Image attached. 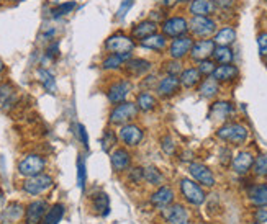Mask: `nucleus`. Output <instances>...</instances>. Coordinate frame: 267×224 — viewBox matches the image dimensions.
<instances>
[{"instance_id":"f257e3e1","label":"nucleus","mask_w":267,"mask_h":224,"mask_svg":"<svg viewBox=\"0 0 267 224\" xmlns=\"http://www.w3.org/2000/svg\"><path fill=\"white\" fill-rule=\"evenodd\" d=\"M249 136V131L244 124L241 123H224L223 126L216 131V138L230 143L233 146H243Z\"/></svg>"},{"instance_id":"f03ea898","label":"nucleus","mask_w":267,"mask_h":224,"mask_svg":"<svg viewBox=\"0 0 267 224\" xmlns=\"http://www.w3.org/2000/svg\"><path fill=\"white\" fill-rule=\"evenodd\" d=\"M216 30H218V25L212 16H192L189 21V31L198 39L215 36Z\"/></svg>"},{"instance_id":"7ed1b4c3","label":"nucleus","mask_w":267,"mask_h":224,"mask_svg":"<svg viewBox=\"0 0 267 224\" xmlns=\"http://www.w3.org/2000/svg\"><path fill=\"white\" fill-rule=\"evenodd\" d=\"M180 193L189 205L200 206L205 203V192L198 184H195L194 178H182L180 180Z\"/></svg>"},{"instance_id":"20e7f679","label":"nucleus","mask_w":267,"mask_h":224,"mask_svg":"<svg viewBox=\"0 0 267 224\" xmlns=\"http://www.w3.org/2000/svg\"><path fill=\"white\" fill-rule=\"evenodd\" d=\"M138 105L133 103V102H121L115 106V108L110 111V116H108V120H110L112 124H127L130 121H133L138 116Z\"/></svg>"},{"instance_id":"39448f33","label":"nucleus","mask_w":267,"mask_h":224,"mask_svg":"<svg viewBox=\"0 0 267 224\" xmlns=\"http://www.w3.org/2000/svg\"><path fill=\"white\" fill-rule=\"evenodd\" d=\"M51 187H53V177L48 175V173H39V175H35V177H28L22 184L23 192L31 196H38L41 193H45Z\"/></svg>"},{"instance_id":"423d86ee","label":"nucleus","mask_w":267,"mask_h":224,"mask_svg":"<svg viewBox=\"0 0 267 224\" xmlns=\"http://www.w3.org/2000/svg\"><path fill=\"white\" fill-rule=\"evenodd\" d=\"M46 167V161L43 155L39 154H28L25 155L23 159L20 161L18 164V173L23 177H35V175H39V173H43Z\"/></svg>"},{"instance_id":"0eeeda50","label":"nucleus","mask_w":267,"mask_h":224,"mask_svg":"<svg viewBox=\"0 0 267 224\" xmlns=\"http://www.w3.org/2000/svg\"><path fill=\"white\" fill-rule=\"evenodd\" d=\"M135 39L123 33H115V35L108 36L105 41V49L108 53L113 54H127L135 49Z\"/></svg>"},{"instance_id":"6e6552de","label":"nucleus","mask_w":267,"mask_h":224,"mask_svg":"<svg viewBox=\"0 0 267 224\" xmlns=\"http://www.w3.org/2000/svg\"><path fill=\"white\" fill-rule=\"evenodd\" d=\"M161 33L168 38H179L186 36L189 33V21L183 18V16H169V18L162 20L161 23Z\"/></svg>"},{"instance_id":"1a4fd4ad","label":"nucleus","mask_w":267,"mask_h":224,"mask_svg":"<svg viewBox=\"0 0 267 224\" xmlns=\"http://www.w3.org/2000/svg\"><path fill=\"white\" fill-rule=\"evenodd\" d=\"M118 139L127 147H136L143 143L145 139V129L135 123H127L118 129Z\"/></svg>"},{"instance_id":"9d476101","label":"nucleus","mask_w":267,"mask_h":224,"mask_svg":"<svg viewBox=\"0 0 267 224\" xmlns=\"http://www.w3.org/2000/svg\"><path fill=\"white\" fill-rule=\"evenodd\" d=\"M189 173L190 177L197 180L200 185H203L207 188H213L216 180L213 172L210 170V167H207L205 164H200V162H190L189 164Z\"/></svg>"},{"instance_id":"9b49d317","label":"nucleus","mask_w":267,"mask_h":224,"mask_svg":"<svg viewBox=\"0 0 267 224\" xmlns=\"http://www.w3.org/2000/svg\"><path fill=\"white\" fill-rule=\"evenodd\" d=\"M131 88L133 84L127 79H121V80H116L113 84L108 87L107 90V98L108 102L113 103V105H118L121 102H127V97L131 94Z\"/></svg>"},{"instance_id":"f8f14e48","label":"nucleus","mask_w":267,"mask_h":224,"mask_svg":"<svg viewBox=\"0 0 267 224\" xmlns=\"http://www.w3.org/2000/svg\"><path fill=\"white\" fill-rule=\"evenodd\" d=\"M194 46V38L186 35V36H179L174 38L169 44V57L171 59H183L186 56L190 54V49Z\"/></svg>"},{"instance_id":"ddd939ff","label":"nucleus","mask_w":267,"mask_h":224,"mask_svg":"<svg viewBox=\"0 0 267 224\" xmlns=\"http://www.w3.org/2000/svg\"><path fill=\"white\" fill-rule=\"evenodd\" d=\"M215 41L210 39V38H205V39H197L194 41V46L190 49V57L194 61L200 62V61H205V59H210L213 56V51H215Z\"/></svg>"},{"instance_id":"4468645a","label":"nucleus","mask_w":267,"mask_h":224,"mask_svg":"<svg viewBox=\"0 0 267 224\" xmlns=\"http://www.w3.org/2000/svg\"><path fill=\"white\" fill-rule=\"evenodd\" d=\"M162 216L169 224H192L189 210L180 203H172L168 208H164Z\"/></svg>"},{"instance_id":"2eb2a0df","label":"nucleus","mask_w":267,"mask_h":224,"mask_svg":"<svg viewBox=\"0 0 267 224\" xmlns=\"http://www.w3.org/2000/svg\"><path fill=\"white\" fill-rule=\"evenodd\" d=\"M182 84H180V79L176 76H164L162 79L157 80V85H156V94L157 97L161 98H171L174 95L179 94Z\"/></svg>"},{"instance_id":"dca6fc26","label":"nucleus","mask_w":267,"mask_h":224,"mask_svg":"<svg viewBox=\"0 0 267 224\" xmlns=\"http://www.w3.org/2000/svg\"><path fill=\"white\" fill-rule=\"evenodd\" d=\"M48 210H49L48 201L45 200L31 201L27 206V210H25V224H41Z\"/></svg>"},{"instance_id":"f3484780","label":"nucleus","mask_w":267,"mask_h":224,"mask_svg":"<svg viewBox=\"0 0 267 224\" xmlns=\"http://www.w3.org/2000/svg\"><path fill=\"white\" fill-rule=\"evenodd\" d=\"M112 169L116 173H123L131 167V154L127 147H118L110 154Z\"/></svg>"},{"instance_id":"a211bd4d","label":"nucleus","mask_w":267,"mask_h":224,"mask_svg":"<svg viewBox=\"0 0 267 224\" xmlns=\"http://www.w3.org/2000/svg\"><path fill=\"white\" fill-rule=\"evenodd\" d=\"M174 198H176L174 190L169 185H161L154 193H151V198H149V200H151V205H154L156 208L164 210L174 203Z\"/></svg>"},{"instance_id":"6ab92c4d","label":"nucleus","mask_w":267,"mask_h":224,"mask_svg":"<svg viewBox=\"0 0 267 224\" xmlns=\"http://www.w3.org/2000/svg\"><path fill=\"white\" fill-rule=\"evenodd\" d=\"M254 165V155L249 151H241L238 152L231 161V169L238 175H246V173L253 169Z\"/></svg>"},{"instance_id":"aec40b11","label":"nucleus","mask_w":267,"mask_h":224,"mask_svg":"<svg viewBox=\"0 0 267 224\" xmlns=\"http://www.w3.org/2000/svg\"><path fill=\"white\" fill-rule=\"evenodd\" d=\"M151 62H149L148 59H139V57H131V59L125 64V68H123V71H125V74H127V76H130V77H135V79H139V77H143V76H146V74L151 71Z\"/></svg>"},{"instance_id":"412c9836","label":"nucleus","mask_w":267,"mask_h":224,"mask_svg":"<svg viewBox=\"0 0 267 224\" xmlns=\"http://www.w3.org/2000/svg\"><path fill=\"white\" fill-rule=\"evenodd\" d=\"M216 82L220 84H228V82H235L239 77V69L235 64H220L216 65V69L212 76Z\"/></svg>"},{"instance_id":"4be33fe9","label":"nucleus","mask_w":267,"mask_h":224,"mask_svg":"<svg viewBox=\"0 0 267 224\" xmlns=\"http://www.w3.org/2000/svg\"><path fill=\"white\" fill-rule=\"evenodd\" d=\"M249 203L256 208H267V185L265 184H254L248 188Z\"/></svg>"},{"instance_id":"5701e85b","label":"nucleus","mask_w":267,"mask_h":224,"mask_svg":"<svg viewBox=\"0 0 267 224\" xmlns=\"http://www.w3.org/2000/svg\"><path fill=\"white\" fill-rule=\"evenodd\" d=\"M157 30H159V27H157V21H154L151 18L143 20V21L136 23L135 27L131 28V38L141 41V39H145L148 36L154 35V33H157Z\"/></svg>"},{"instance_id":"b1692460","label":"nucleus","mask_w":267,"mask_h":224,"mask_svg":"<svg viewBox=\"0 0 267 224\" xmlns=\"http://www.w3.org/2000/svg\"><path fill=\"white\" fill-rule=\"evenodd\" d=\"M216 10L213 0H192L189 4V12L192 16H212Z\"/></svg>"},{"instance_id":"393cba45","label":"nucleus","mask_w":267,"mask_h":224,"mask_svg":"<svg viewBox=\"0 0 267 224\" xmlns=\"http://www.w3.org/2000/svg\"><path fill=\"white\" fill-rule=\"evenodd\" d=\"M235 111V106L230 102H224V100H218L212 105L210 108V118L215 121H227L230 116Z\"/></svg>"},{"instance_id":"a878e982","label":"nucleus","mask_w":267,"mask_h":224,"mask_svg":"<svg viewBox=\"0 0 267 224\" xmlns=\"http://www.w3.org/2000/svg\"><path fill=\"white\" fill-rule=\"evenodd\" d=\"M131 59V53L127 54H113V53H108V56L102 61V69L105 71H118L123 69L125 64Z\"/></svg>"},{"instance_id":"bb28decb","label":"nucleus","mask_w":267,"mask_h":224,"mask_svg":"<svg viewBox=\"0 0 267 224\" xmlns=\"http://www.w3.org/2000/svg\"><path fill=\"white\" fill-rule=\"evenodd\" d=\"M139 44L143 48H146V49H151V51L161 53V51H164V49H166V46H168V36L157 31V33H154V35L148 36L145 39H141Z\"/></svg>"},{"instance_id":"cd10ccee","label":"nucleus","mask_w":267,"mask_h":224,"mask_svg":"<svg viewBox=\"0 0 267 224\" xmlns=\"http://www.w3.org/2000/svg\"><path fill=\"white\" fill-rule=\"evenodd\" d=\"M22 216H25V210L18 201H12L5 206V210L0 213V219L4 222H16Z\"/></svg>"},{"instance_id":"c85d7f7f","label":"nucleus","mask_w":267,"mask_h":224,"mask_svg":"<svg viewBox=\"0 0 267 224\" xmlns=\"http://www.w3.org/2000/svg\"><path fill=\"white\" fill-rule=\"evenodd\" d=\"M236 30L233 27H223L220 30H216L213 41L216 46H231L236 41Z\"/></svg>"},{"instance_id":"c756f323","label":"nucleus","mask_w":267,"mask_h":224,"mask_svg":"<svg viewBox=\"0 0 267 224\" xmlns=\"http://www.w3.org/2000/svg\"><path fill=\"white\" fill-rule=\"evenodd\" d=\"M220 92V82H216L212 76L210 77H207L205 80H202L198 84V94L200 97H203V98H215L216 95H218Z\"/></svg>"},{"instance_id":"7c9ffc66","label":"nucleus","mask_w":267,"mask_h":224,"mask_svg":"<svg viewBox=\"0 0 267 224\" xmlns=\"http://www.w3.org/2000/svg\"><path fill=\"white\" fill-rule=\"evenodd\" d=\"M180 79V84L182 87L186 88H194L197 87L200 82H202V74L198 72L197 68H189V69H183L182 74L179 76Z\"/></svg>"},{"instance_id":"2f4dec72","label":"nucleus","mask_w":267,"mask_h":224,"mask_svg":"<svg viewBox=\"0 0 267 224\" xmlns=\"http://www.w3.org/2000/svg\"><path fill=\"white\" fill-rule=\"evenodd\" d=\"M92 210L100 214V216H107L110 213V198H108V195L98 192L92 196Z\"/></svg>"},{"instance_id":"473e14b6","label":"nucleus","mask_w":267,"mask_h":224,"mask_svg":"<svg viewBox=\"0 0 267 224\" xmlns=\"http://www.w3.org/2000/svg\"><path fill=\"white\" fill-rule=\"evenodd\" d=\"M64 213H66L64 205L56 203V205H53L51 208L46 211L45 218H43V222H41V224H57V222H61V219L64 218Z\"/></svg>"},{"instance_id":"72a5a7b5","label":"nucleus","mask_w":267,"mask_h":224,"mask_svg":"<svg viewBox=\"0 0 267 224\" xmlns=\"http://www.w3.org/2000/svg\"><path fill=\"white\" fill-rule=\"evenodd\" d=\"M212 59L216 64H231L233 59H235V53H233V49L230 46H216Z\"/></svg>"},{"instance_id":"f704fd0d","label":"nucleus","mask_w":267,"mask_h":224,"mask_svg":"<svg viewBox=\"0 0 267 224\" xmlns=\"http://www.w3.org/2000/svg\"><path fill=\"white\" fill-rule=\"evenodd\" d=\"M136 105L139 111H151L157 106V98L149 92H141L136 95Z\"/></svg>"},{"instance_id":"c9c22d12","label":"nucleus","mask_w":267,"mask_h":224,"mask_svg":"<svg viewBox=\"0 0 267 224\" xmlns=\"http://www.w3.org/2000/svg\"><path fill=\"white\" fill-rule=\"evenodd\" d=\"M16 100L15 88L10 84H0V105L4 108H10Z\"/></svg>"},{"instance_id":"e433bc0d","label":"nucleus","mask_w":267,"mask_h":224,"mask_svg":"<svg viewBox=\"0 0 267 224\" xmlns=\"http://www.w3.org/2000/svg\"><path fill=\"white\" fill-rule=\"evenodd\" d=\"M145 182L153 187H161V185H164V175L157 167L149 165V167L145 169Z\"/></svg>"},{"instance_id":"4c0bfd02","label":"nucleus","mask_w":267,"mask_h":224,"mask_svg":"<svg viewBox=\"0 0 267 224\" xmlns=\"http://www.w3.org/2000/svg\"><path fill=\"white\" fill-rule=\"evenodd\" d=\"M36 76H38V80L41 82V85H43L48 92H51V94L56 92V80H54V76L51 72L46 71V69H38Z\"/></svg>"},{"instance_id":"58836bf2","label":"nucleus","mask_w":267,"mask_h":224,"mask_svg":"<svg viewBox=\"0 0 267 224\" xmlns=\"http://www.w3.org/2000/svg\"><path fill=\"white\" fill-rule=\"evenodd\" d=\"M253 170L256 177H267V154H259L256 157Z\"/></svg>"},{"instance_id":"ea45409f","label":"nucleus","mask_w":267,"mask_h":224,"mask_svg":"<svg viewBox=\"0 0 267 224\" xmlns=\"http://www.w3.org/2000/svg\"><path fill=\"white\" fill-rule=\"evenodd\" d=\"M162 71L166 72V76H176V77H179L182 74V71H183V68H182L180 61L169 59V61H166L162 64Z\"/></svg>"},{"instance_id":"a19ab883","label":"nucleus","mask_w":267,"mask_h":224,"mask_svg":"<svg viewBox=\"0 0 267 224\" xmlns=\"http://www.w3.org/2000/svg\"><path fill=\"white\" fill-rule=\"evenodd\" d=\"M116 141H118V136H116L112 129H105L104 136H102V141H100V143H102V149L105 152H110L112 149L115 147Z\"/></svg>"},{"instance_id":"79ce46f5","label":"nucleus","mask_w":267,"mask_h":224,"mask_svg":"<svg viewBox=\"0 0 267 224\" xmlns=\"http://www.w3.org/2000/svg\"><path fill=\"white\" fill-rule=\"evenodd\" d=\"M197 69H198L200 74H202V77H203V76H205V77H210V76H213V72H215V69H216V62H215L213 59L200 61L198 65H197Z\"/></svg>"},{"instance_id":"37998d69","label":"nucleus","mask_w":267,"mask_h":224,"mask_svg":"<svg viewBox=\"0 0 267 224\" xmlns=\"http://www.w3.org/2000/svg\"><path fill=\"white\" fill-rule=\"evenodd\" d=\"M86 175H87L86 162H84V159H82V155H79V159H77V185L80 190H84V187H86Z\"/></svg>"},{"instance_id":"c03bdc74","label":"nucleus","mask_w":267,"mask_h":224,"mask_svg":"<svg viewBox=\"0 0 267 224\" xmlns=\"http://www.w3.org/2000/svg\"><path fill=\"white\" fill-rule=\"evenodd\" d=\"M74 8H76V2H66V4H59L56 8H53V16L54 18H57V16H64L71 13Z\"/></svg>"},{"instance_id":"a18cd8bd","label":"nucleus","mask_w":267,"mask_h":224,"mask_svg":"<svg viewBox=\"0 0 267 224\" xmlns=\"http://www.w3.org/2000/svg\"><path fill=\"white\" fill-rule=\"evenodd\" d=\"M128 180L131 184L138 185L141 180H145V169L143 167H130L128 169Z\"/></svg>"},{"instance_id":"49530a36","label":"nucleus","mask_w":267,"mask_h":224,"mask_svg":"<svg viewBox=\"0 0 267 224\" xmlns=\"http://www.w3.org/2000/svg\"><path fill=\"white\" fill-rule=\"evenodd\" d=\"M257 49L262 59H267V31H262L257 35Z\"/></svg>"},{"instance_id":"de8ad7c7","label":"nucleus","mask_w":267,"mask_h":224,"mask_svg":"<svg viewBox=\"0 0 267 224\" xmlns=\"http://www.w3.org/2000/svg\"><path fill=\"white\" fill-rule=\"evenodd\" d=\"M161 147H162V152L168 154V155H172L174 152H176V143H174V139L171 136H164L162 138Z\"/></svg>"},{"instance_id":"09e8293b","label":"nucleus","mask_w":267,"mask_h":224,"mask_svg":"<svg viewBox=\"0 0 267 224\" xmlns=\"http://www.w3.org/2000/svg\"><path fill=\"white\" fill-rule=\"evenodd\" d=\"M133 4H135V0H123L120 8H118V12H116V18H118V20L125 18L127 13L130 12V8L133 7Z\"/></svg>"},{"instance_id":"8fccbe9b","label":"nucleus","mask_w":267,"mask_h":224,"mask_svg":"<svg viewBox=\"0 0 267 224\" xmlns=\"http://www.w3.org/2000/svg\"><path fill=\"white\" fill-rule=\"evenodd\" d=\"M57 56H59V44H57V43L49 44L46 48V57H48V59H56Z\"/></svg>"},{"instance_id":"3c124183","label":"nucleus","mask_w":267,"mask_h":224,"mask_svg":"<svg viewBox=\"0 0 267 224\" xmlns=\"http://www.w3.org/2000/svg\"><path fill=\"white\" fill-rule=\"evenodd\" d=\"M216 8H221V10H230V8L235 7V0H213Z\"/></svg>"},{"instance_id":"603ef678","label":"nucleus","mask_w":267,"mask_h":224,"mask_svg":"<svg viewBox=\"0 0 267 224\" xmlns=\"http://www.w3.org/2000/svg\"><path fill=\"white\" fill-rule=\"evenodd\" d=\"M77 135L82 141V144H84V147H89V136H87V131H86L84 124H77Z\"/></svg>"},{"instance_id":"864d4df0","label":"nucleus","mask_w":267,"mask_h":224,"mask_svg":"<svg viewBox=\"0 0 267 224\" xmlns=\"http://www.w3.org/2000/svg\"><path fill=\"white\" fill-rule=\"evenodd\" d=\"M254 219L257 221V222H267V210L265 208H259V210H256V213H254Z\"/></svg>"},{"instance_id":"5fc2aeb1","label":"nucleus","mask_w":267,"mask_h":224,"mask_svg":"<svg viewBox=\"0 0 267 224\" xmlns=\"http://www.w3.org/2000/svg\"><path fill=\"white\" fill-rule=\"evenodd\" d=\"M159 4L168 10V8H172L177 5V0H159Z\"/></svg>"},{"instance_id":"6e6d98bb","label":"nucleus","mask_w":267,"mask_h":224,"mask_svg":"<svg viewBox=\"0 0 267 224\" xmlns=\"http://www.w3.org/2000/svg\"><path fill=\"white\" fill-rule=\"evenodd\" d=\"M4 201H5V196H4V192L0 190V213H2V206H4Z\"/></svg>"},{"instance_id":"4d7b16f0","label":"nucleus","mask_w":267,"mask_h":224,"mask_svg":"<svg viewBox=\"0 0 267 224\" xmlns=\"http://www.w3.org/2000/svg\"><path fill=\"white\" fill-rule=\"evenodd\" d=\"M192 0H177V4H190Z\"/></svg>"},{"instance_id":"13d9d810","label":"nucleus","mask_w":267,"mask_h":224,"mask_svg":"<svg viewBox=\"0 0 267 224\" xmlns=\"http://www.w3.org/2000/svg\"><path fill=\"white\" fill-rule=\"evenodd\" d=\"M4 69H5V65H4L2 62H0V72H4Z\"/></svg>"},{"instance_id":"bf43d9fd","label":"nucleus","mask_w":267,"mask_h":224,"mask_svg":"<svg viewBox=\"0 0 267 224\" xmlns=\"http://www.w3.org/2000/svg\"><path fill=\"white\" fill-rule=\"evenodd\" d=\"M12 2H23V0H12Z\"/></svg>"},{"instance_id":"052dcab7","label":"nucleus","mask_w":267,"mask_h":224,"mask_svg":"<svg viewBox=\"0 0 267 224\" xmlns=\"http://www.w3.org/2000/svg\"><path fill=\"white\" fill-rule=\"evenodd\" d=\"M253 224H261V222H257V221H256V222H253Z\"/></svg>"},{"instance_id":"680f3d73","label":"nucleus","mask_w":267,"mask_h":224,"mask_svg":"<svg viewBox=\"0 0 267 224\" xmlns=\"http://www.w3.org/2000/svg\"><path fill=\"white\" fill-rule=\"evenodd\" d=\"M265 68H267V59H265Z\"/></svg>"},{"instance_id":"e2e57ef3","label":"nucleus","mask_w":267,"mask_h":224,"mask_svg":"<svg viewBox=\"0 0 267 224\" xmlns=\"http://www.w3.org/2000/svg\"><path fill=\"white\" fill-rule=\"evenodd\" d=\"M264 2H265V4H267V0H264Z\"/></svg>"},{"instance_id":"0e129e2a","label":"nucleus","mask_w":267,"mask_h":224,"mask_svg":"<svg viewBox=\"0 0 267 224\" xmlns=\"http://www.w3.org/2000/svg\"><path fill=\"white\" fill-rule=\"evenodd\" d=\"M0 4H2V0H0Z\"/></svg>"}]
</instances>
